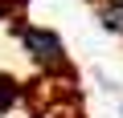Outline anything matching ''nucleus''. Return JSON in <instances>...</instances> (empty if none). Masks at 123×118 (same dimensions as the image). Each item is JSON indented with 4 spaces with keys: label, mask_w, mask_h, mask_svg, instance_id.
Here are the masks:
<instances>
[{
    "label": "nucleus",
    "mask_w": 123,
    "mask_h": 118,
    "mask_svg": "<svg viewBox=\"0 0 123 118\" xmlns=\"http://www.w3.org/2000/svg\"><path fill=\"white\" fill-rule=\"evenodd\" d=\"M94 21L111 41H123V0H98L94 4Z\"/></svg>",
    "instance_id": "f03ea898"
},
{
    "label": "nucleus",
    "mask_w": 123,
    "mask_h": 118,
    "mask_svg": "<svg viewBox=\"0 0 123 118\" xmlns=\"http://www.w3.org/2000/svg\"><path fill=\"white\" fill-rule=\"evenodd\" d=\"M107 90L115 94V110H119V118H123V86H119V82H107Z\"/></svg>",
    "instance_id": "20e7f679"
},
{
    "label": "nucleus",
    "mask_w": 123,
    "mask_h": 118,
    "mask_svg": "<svg viewBox=\"0 0 123 118\" xmlns=\"http://www.w3.org/2000/svg\"><path fill=\"white\" fill-rule=\"evenodd\" d=\"M21 98H25V82L17 73H8V69H0V114H8L12 106H21Z\"/></svg>",
    "instance_id": "7ed1b4c3"
},
{
    "label": "nucleus",
    "mask_w": 123,
    "mask_h": 118,
    "mask_svg": "<svg viewBox=\"0 0 123 118\" xmlns=\"http://www.w3.org/2000/svg\"><path fill=\"white\" fill-rule=\"evenodd\" d=\"M12 33H17V45L25 53V61L41 77H53V82L74 77V57H70V49H66V41H62L57 29L37 25V21H17Z\"/></svg>",
    "instance_id": "f257e3e1"
},
{
    "label": "nucleus",
    "mask_w": 123,
    "mask_h": 118,
    "mask_svg": "<svg viewBox=\"0 0 123 118\" xmlns=\"http://www.w3.org/2000/svg\"><path fill=\"white\" fill-rule=\"evenodd\" d=\"M82 4H90V8H94V4H98V0H82Z\"/></svg>",
    "instance_id": "39448f33"
}]
</instances>
